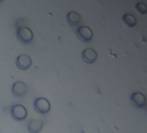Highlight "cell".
Segmentation results:
<instances>
[{"label": "cell", "instance_id": "obj_1", "mask_svg": "<svg viewBox=\"0 0 147 133\" xmlns=\"http://www.w3.org/2000/svg\"><path fill=\"white\" fill-rule=\"evenodd\" d=\"M34 111L41 115H46L47 114L50 110H51V104L48 101V100H47L46 98L43 97H40L37 98L34 100Z\"/></svg>", "mask_w": 147, "mask_h": 133}, {"label": "cell", "instance_id": "obj_2", "mask_svg": "<svg viewBox=\"0 0 147 133\" xmlns=\"http://www.w3.org/2000/svg\"><path fill=\"white\" fill-rule=\"evenodd\" d=\"M10 115L16 121H23L28 116L27 109L20 104L13 105L10 108Z\"/></svg>", "mask_w": 147, "mask_h": 133}, {"label": "cell", "instance_id": "obj_3", "mask_svg": "<svg viewBox=\"0 0 147 133\" xmlns=\"http://www.w3.org/2000/svg\"><path fill=\"white\" fill-rule=\"evenodd\" d=\"M16 37L22 43H29L34 37L32 30L28 27H21L16 31Z\"/></svg>", "mask_w": 147, "mask_h": 133}, {"label": "cell", "instance_id": "obj_4", "mask_svg": "<svg viewBox=\"0 0 147 133\" xmlns=\"http://www.w3.org/2000/svg\"><path fill=\"white\" fill-rule=\"evenodd\" d=\"M11 92L14 96L21 98V97H23L24 95H26V93L28 92V87L24 82L18 80V81H16L12 85Z\"/></svg>", "mask_w": 147, "mask_h": 133}, {"label": "cell", "instance_id": "obj_5", "mask_svg": "<svg viewBox=\"0 0 147 133\" xmlns=\"http://www.w3.org/2000/svg\"><path fill=\"white\" fill-rule=\"evenodd\" d=\"M16 65L21 70H28L32 65V60L29 55L22 54L17 56L16 60Z\"/></svg>", "mask_w": 147, "mask_h": 133}, {"label": "cell", "instance_id": "obj_6", "mask_svg": "<svg viewBox=\"0 0 147 133\" xmlns=\"http://www.w3.org/2000/svg\"><path fill=\"white\" fill-rule=\"evenodd\" d=\"M130 100H131L132 105L134 107H136V108H144L145 106H146V98L142 93L136 92V93H134L131 95Z\"/></svg>", "mask_w": 147, "mask_h": 133}, {"label": "cell", "instance_id": "obj_7", "mask_svg": "<svg viewBox=\"0 0 147 133\" xmlns=\"http://www.w3.org/2000/svg\"><path fill=\"white\" fill-rule=\"evenodd\" d=\"M77 35L82 42H90L93 36L92 30L88 26H80L77 29Z\"/></svg>", "mask_w": 147, "mask_h": 133}, {"label": "cell", "instance_id": "obj_8", "mask_svg": "<svg viewBox=\"0 0 147 133\" xmlns=\"http://www.w3.org/2000/svg\"><path fill=\"white\" fill-rule=\"evenodd\" d=\"M82 59L84 62L91 64L97 59V53L92 48H86L82 53Z\"/></svg>", "mask_w": 147, "mask_h": 133}, {"label": "cell", "instance_id": "obj_9", "mask_svg": "<svg viewBox=\"0 0 147 133\" xmlns=\"http://www.w3.org/2000/svg\"><path fill=\"white\" fill-rule=\"evenodd\" d=\"M43 129V121L40 119H32L28 125V131L29 133H39Z\"/></svg>", "mask_w": 147, "mask_h": 133}, {"label": "cell", "instance_id": "obj_10", "mask_svg": "<svg viewBox=\"0 0 147 133\" xmlns=\"http://www.w3.org/2000/svg\"><path fill=\"white\" fill-rule=\"evenodd\" d=\"M66 21L71 26L78 25L80 22V15L76 11H70L66 15Z\"/></svg>", "mask_w": 147, "mask_h": 133}, {"label": "cell", "instance_id": "obj_11", "mask_svg": "<svg viewBox=\"0 0 147 133\" xmlns=\"http://www.w3.org/2000/svg\"><path fill=\"white\" fill-rule=\"evenodd\" d=\"M124 21L130 27H134L136 24V19H135V17L134 16L130 15V14L124 16Z\"/></svg>", "mask_w": 147, "mask_h": 133}, {"label": "cell", "instance_id": "obj_12", "mask_svg": "<svg viewBox=\"0 0 147 133\" xmlns=\"http://www.w3.org/2000/svg\"><path fill=\"white\" fill-rule=\"evenodd\" d=\"M136 8H137V10H138L140 13H143V14L146 13L147 8L144 3H138L137 6H136Z\"/></svg>", "mask_w": 147, "mask_h": 133}, {"label": "cell", "instance_id": "obj_13", "mask_svg": "<svg viewBox=\"0 0 147 133\" xmlns=\"http://www.w3.org/2000/svg\"><path fill=\"white\" fill-rule=\"evenodd\" d=\"M145 108H146V110L147 111V100H146V106H145Z\"/></svg>", "mask_w": 147, "mask_h": 133}, {"label": "cell", "instance_id": "obj_14", "mask_svg": "<svg viewBox=\"0 0 147 133\" xmlns=\"http://www.w3.org/2000/svg\"><path fill=\"white\" fill-rule=\"evenodd\" d=\"M1 1H3V0H0V2H1Z\"/></svg>", "mask_w": 147, "mask_h": 133}]
</instances>
